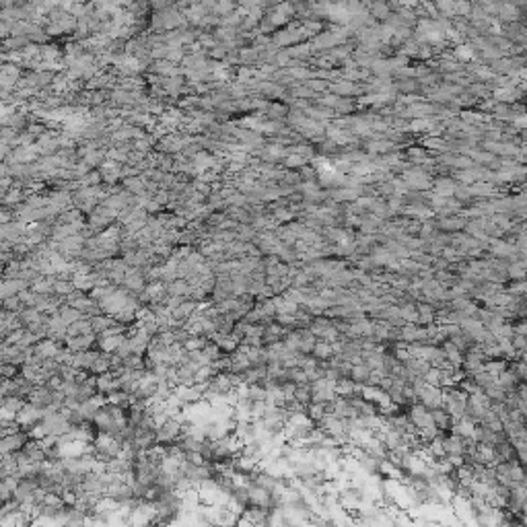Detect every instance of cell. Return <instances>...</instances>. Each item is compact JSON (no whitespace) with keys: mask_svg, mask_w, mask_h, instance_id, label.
Listing matches in <instances>:
<instances>
[{"mask_svg":"<svg viewBox=\"0 0 527 527\" xmlns=\"http://www.w3.org/2000/svg\"><path fill=\"white\" fill-rule=\"evenodd\" d=\"M29 432L27 430H19V432H13V434H7L3 436V455L7 453H15V451H21L27 441H29Z\"/></svg>","mask_w":527,"mask_h":527,"instance_id":"1","label":"cell"},{"mask_svg":"<svg viewBox=\"0 0 527 527\" xmlns=\"http://www.w3.org/2000/svg\"><path fill=\"white\" fill-rule=\"evenodd\" d=\"M418 402L424 404L428 410H434V408H443V391L441 387L436 385H428L422 389V393L418 395Z\"/></svg>","mask_w":527,"mask_h":527,"instance_id":"2","label":"cell"},{"mask_svg":"<svg viewBox=\"0 0 527 527\" xmlns=\"http://www.w3.org/2000/svg\"><path fill=\"white\" fill-rule=\"evenodd\" d=\"M430 412H432V420H434L436 428L441 430V432L451 426V414H449L445 408H434V410H430Z\"/></svg>","mask_w":527,"mask_h":527,"instance_id":"3","label":"cell"},{"mask_svg":"<svg viewBox=\"0 0 527 527\" xmlns=\"http://www.w3.org/2000/svg\"><path fill=\"white\" fill-rule=\"evenodd\" d=\"M313 357L317 361H329L334 357V346L332 342H325V340H317L315 348H313Z\"/></svg>","mask_w":527,"mask_h":527,"instance_id":"4","label":"cell"},{"mask_svg":"<svg viewBox=\"0 0 527 527\" xmlns=\"http://www.w3.org/2000/svg\"><path fill=\"white\" fill-rule=\"evenodd\" d=\"M60 317L70 325V323H74V321H78V319L82 317V311L76 309V307H72V305H68V303H64V305L60 307Z\"/></svg>","mask_w":527,"mask_h":527,"instance_id":"5","label":"cell"},{"mask_svg":"<svg viewBox=\"0 0 527 527\" xmlns=\"http://www.w3.org/2000/svg\"><path fill=\"white\" fill-rule=\"evenodd\" d=\"M350 377H353L357 383H369V377H371V369H369L365 363L353 365V369H350Z\"/></svg>","mask_w":527,"mask_h":527,"instance_id":"6","label":"cell"},{"mask_svg":"<svg viewBox=\"0 0 527 527\" xmlns=\"http://www.w3.org/2000/svg\"><path fill=\"white\" fill-rule=\"evenodd\" d=\"M490 249L494 255H500V257H507V255H513L515 251H519L517 247L509 245V243H504V241H498V239H490Z\"/></svg>","mask_w":527,"mask_h":527,"instance_id":"7","label":"cell"},{"mask_svg":"<svg viewBox=\"0 0 527 527\" xmlns=\"http://www.w3.org/2000/svg\"><path fill=\"white\" fill-rule=\"evenodd\" d=\"M400 313H402V319L406 323H416V319H418V305L416 303L400 305Z\"/></svg>","mask_w":527,"mask_h":527,"instance_id":"8","label":"cell"},{"mask_svg":"<svg viewBox=\"0 0 527 527\" xmlns=\"http://www.w3.org/2000/svg\"><path fill=\"white\" fill-rule=\"evenodd\" d=\"M517 379H519V373L517 371H509V369H504L500 375H498V383H500V387H504V389H511L515 383H517Z\"/></svg>","mask_w":527,"mask_h":527,"instance_id":"9","label":"cell"},{"mask_svg":"<svg viewBox=\"0 0 527 527\" xmlns=\"http://www.w3.org/2000/svg\"><path fill=\"white\" fill-rule=\"evenodd\" d=\"M494 449H496V453H498V457H500L502 461H511V459H513V455H515V449H513L509 443H504V441L496 443V445H494Z\"/></svg>","mask_w":527,"mask_h":527,"instance_id":"10","label":"cell"},{"mask_svg":"<svg viewBox=\"0 0 527 527\" xmlns=\"http://www.w3.org/2000/svg\"><path fill=\"white\" fill-rule=\"evenodd\" d=\"M504 369H507V363L500 361V359H498V361H486V363H484V371L490 373V375H494V377H498Z\"/></svg>","mask_w":527,"mask_h":527,"instance_id":"11","label":"cell"},{"mask_svg":"<svg viewBox=\"0 0 527 527\" xmlns=\"http://www.w3.org/2000/svg\"><path fill=\"white\" fill-rule=\"evenodd\" d=\"M507 274H509L511 280H523L525 274H527V270H525V266H523V261H517V264H511V266L507 268Z\"/></svg>","mask_w":527,"mask_h":527,"instance_id":"12","label":"cell"},{"mask_svg":"<svg viewBox=\"0 0 527 527\" xmlns=\"http://www.w3.org/2000/svg\"><path fill=\"white\" fill-rule=\"evenodd\" d=\"M434 188H436V194H438V196H445V198L457 192V190H455V186H453L451 182H447V180L436 182V186H434Z\"/></svg>","mask_w":527,"mask_h":527,"instance_id":"13","label":"cell"},{"mask_svg":"<svg viewBox=\"0 0 527 527\" xmlns=\"http://www.w3.org/2000/svg\"><path fill=\"white\" fill-rule=\"evenodd\" d=\"M513 346H515V350H523L527 348V336H523V334H515L513 336Z\"/></svg>","mask_w":527,"mask_h":527,"instance_id":"14","label":"cell"},{"mask_svg":"<svg viewBox=\"0 0 527 527\" xmlns=\"http://www.w3.org/2000/svg\"><path fill=\"white\" fill-rule=\"evenodd\" d=\"M441 227H443V229H449V231H453V229H461V227H464V223H461V221H443V223H441Z\"/></svg>","mask_w":527,"mask_h":527,"instance_id":"15","label":"cell"},{"mask_svg":"<svg viewBox=\"0 0 527 527\" xmlns=\"http://www.w3.org/2000/svg\"><path fill=\"white\" fill-rule=\"evenodd\" d=\"M457 56H459V58H472V56H474V52H472L470 48H466V46H464V48H459Z\"/></svg>","mask_w":527,"mask_h":527,"instance_id":"16","label":"cell"},{"mask_svg":"<svg viewBox=\"0 0 527 527\" xmlns=\"http://www.w3.org/2000/svg\"><path fill=\"white\" fill-rule=\"evenodd\" d=\"M515 329H517V334H523V336H527V321H523V323H521V325H517Z\"/></svg>","mask_w":527,"mask_h":527,"instance_id":"17","label":"cell"},{"mask_svg":"<svg viewBox=\"0 0 527 527\" xmlns=\"http://www.w3.org/2000/svg\"><path fill=\"white\" fill-rule=\"evenodd\" d=\"M515 124L525 128V126H527V116H519V118H515Z\"/></svg>","mask_w":527,"mask_h":527,"instance_id":"18","label":"cell"},{"mask_svg":"<svg viewBox=\"0 0 527 527\" xmlns=\"http://www.w3.org/2000/svg\"><path fill=\"white\" fill-rule=\"evenodd\" d=\"M525 280H527V274H525Z\"/></svg>","mask_w":527,"mask_h":527,"instance_id":"19","label":"cell"},{"mask_svg":"<svg viewBox=\"0 0 527 527\" xmlns=\"http://www.w3.org/2000/svg\"><path fill=\"white\" fill-rule=\"evenodd\" d=\"M525 416H527V414H525Z\"/></svg>","mask_w":527,"mask_h":527,"instance_id":"20","label":"cell"}]
</instances>
